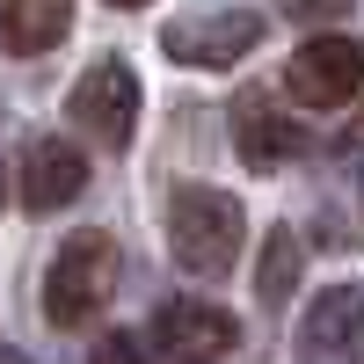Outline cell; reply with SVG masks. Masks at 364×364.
Returning <instances> with one entry per match:
<instances>
[{"label": "cell", "mask_w": 364, "mask_h": 364, "mask_svg": "<svg viewBox=\"0 0 364 364\" xmlns=\"http://www.w3.org/2000/svg\"><path fill=\"white\" fill-rule=\"evenodd\" d=\"M240 233H248V219H240V197L226 190H204V182H190V190H175L168 204V248L175 262L190 269V277H226L233 255H240Z\"/></svg>", "instance_id": "cell-1"}, {"label": "cell", "mask_w": 364, "mask_h": 364, "mask_svg": "<svg viewBox=\"0 0 364 364\" xmlns=\"http://www.w3.org/2000/svg\"><path fill=\"white\" fill-rule=\"evenodd\" d=\"M117 291V240L109 233H73L44 269V314L58 328H80L87 314H102Z\"/></svg>", "instance_id": "cell-2"}, {"label": "cell", "mask_w": 364, "mask_h": 364, "mask_svg": "<svg viewBox=\"0 0 364 364\" xmlns=\"http://www.w3.org/2000/svg\"><path fill=\"white\" fill-rule=\"evenodd\" d=\"M255 44H262V8H197V15L161 22V51L175 66H204V73L248 58Z\"/></svg>", "instance_id": "cell-3"}, {"label": "cell", "mask_w": 364, "mask_h": 364, "mask_svg": "<svg viewBox=\"0 0 364 364\" xmlns=\"http://www.w3.org/2000/svg\"><path fill=\"white\" fill-rule=\"evenodd\" d=\"M66 117L95 146H132V132H139V73L124 66V58H95V66L73 80Z\"/></svg>", "instance_id": "cell-4"}, {"label": "cell", "mask_w": 364, "mask_h": 364, "mask_svg": "<svg viewBox=\"0 0 364 364\" xmlns=\"http://www.w3.org/2000/svg\"><path fill=\"white\" fill-rule=\"evenodd\" d=\"M284 87L306 109H343L364 87V44L357 37H306L291 51V66H284Z\"/></svg>", "instance_id": "cell-5"}, {"label": "cell", "mask_w": 364, "mask_h": 364, "mask_svg": "<svg viewBox=\"0 0 364 364\" xmlns=\"http://www.w3.org/2000/svg\"><path fill=\"white\" fill-rule=\"evenodd\" d=\"M154 350H168L175 364H226L240 350V321L211 299H168L154 314Z\"/></svg>", "instance_id": "cell-6"}, {"label": "cell", "mask_w": 364, "mask_h": 364, "mask_svg": "<svg viewBox=\"0 0 364 364\" xmlns=\"http://www.w3.org/2000/svg\"><path fill=\"white\" fill-rule=\"evenodd\" d=\"M299 364H364V284H328L299 314Z\"/></svg>", "instance_id": "cell-7"}, {"label": "cell", "mask_w": 364, "mask_h": 364, "mask_svg": "<svg viewBox=\"0 0 364 364\" xmlns=\"http://www.w3.org/2000/svg\"><path fill=\"white\" fill-rule=\"evenodd\" d=\"M306 124H299V117H284L277 102H269L262 95V87H248V95H240L233 102V154L240 161H248V168H284V161H299V154H306Z\"/></svg>", "instance_id": "cell-8"}, {"label": "cell", "mask_w": 364, "mask_h": 364, "mask_svg": "<svg viewBox=\"0 0 364 364\" xmlns=\"http://www.w3.org/2000/svg\"><path fill=\"white\" fill-rule=\"evenodd\" d=\"M80 190H87L80 146H66V139H29V154H22V204L29 211H66Z\"/></svg>", "instance_id": "cell-9"}, {"label": "cell", "mask_w": 364, "mask_h": 364, "mask_svg": "<svg viewBox=\"0 0 364 364\" xmlns=\"http://www.w3.org/2000/svg\"><path fill=\"white\" fill-rule=\"evenodd\" d=\"M66 29H73V8H66V0H8V8H0V44H8L15 58L51 51Z\"/></svg>", "instance_id": "cell-10"}, {"label": "cell", "mask_w": 364, "mask_h": 364, "mask_svg": "<svg viewBox=\"0 0 364 364\" xmlns=\"http://www.w3.org/2000/svg\"><path fill=\"white\" fill-rule=\"evenodd\" d=\"M299 269H306L299 233H291V226H269V233H262V269H255V291H262V306H269V314H277L284 299L299 291Z\"/></svg>", "instance_id": "cell-11"}, {"label": "cell", "mask_w": 364, "mask_h": 364, "mask_svg": "<svg viewBox=\"0 0 364 364\" xmlns=\"http://www.w3.org/2000/svg\"><path fill=\"white\" fill-rule=\"evenodd\" d=\"M87 364H154V357H146L132 336H102L95 350H87Z\"/></svg>", "instance_id": "cell-12"}, {"label": "cell", "mask_w": 364, "mask_h": 364, "mask_svg": "<svg viewBox=\"0 0 364 364\" xmlns=\"http://www.w3.org/2000/svg\"><path fill=\"white\" fill-rule=\"evenodd\" d=\"M0 364H29V357H22V350H0Z\"/></svg>", "instance_id": "cell-13"}]
</instances>
